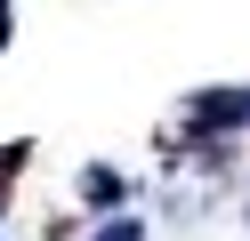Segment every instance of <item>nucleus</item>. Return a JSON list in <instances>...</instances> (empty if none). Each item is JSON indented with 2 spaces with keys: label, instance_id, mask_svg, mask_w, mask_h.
Instances as JSON below:
<instances>
[{
  "label": "nucleus",
  "instance_id": "20e7f679",
  "mask_svg": "<svg viewBox=\"0 0 250 241\" xmlns=\"http://www.w3.org/2000/svg\"><path fill=\"white\" fill-rule=\"evenodd\" d=\"M97 241H146V225H137V217H113V225H97Z\"/></svg>",
  "mask_w": 250,
  "mask_h": 241
},
{
  "label": "nucleus",
  "instance_id": "f03ea898",
  "mask_svg": "<svg viewBox=\"0 0 250 241\" xmlns=\"http://www.w3.org/2000/svg\"><path fill=\"white\" fill-rule=\"evenodd\" d=\"M81 193H89L97 209H113V201H121V177H113V169H89V177H81Z\"/></svg>",
  "mask_w": 250,
  "mask_h": 241
},
{
  "label": "nucleus",
  "instance_id": "7ed1b4c3",
  "mask_svg": "<svg viewBox=\"0 0 250 241\" xmlns=\"http://www.w3.org/2000/svg\"><path fill=\"white\" fill-rule=\"evenodd\" d=\"M24 161H33V145H8V153H0V209H8V193H17V169Z\"/></svg>",
  "mask_w": 250,
  "mask_h": 241
},
{
  "label": "nucleus",
  "instance_id": "39448f33",
  "mask_svg": "<svg viewBox=\"0 0 250 241\" xmlns=\"http://www.w3.org/2000/svg\"><path fill=\"white\" fill-rule=\"evenodd\" d=\"M8 24H17V8H8V0H0V48H8Z\"/></svg>",
  "mask_w": 250,
  "mask_h": 241
},
{
  "label": "nucleus",
  "instance_id": "f257e3e1",
  "mask_svg": "<svg viewBox=\"0 0 250 241\" xmlns=\"http://www.w3.org/2000/svg\"><path fill=\"white\" fill-rule=\"evenodd\" d=\"M250 121V89H202L194 96V129H242Z\"/></svg>",
  "mask_w": 250,
  "mask_h": 241
}]
</instances>
